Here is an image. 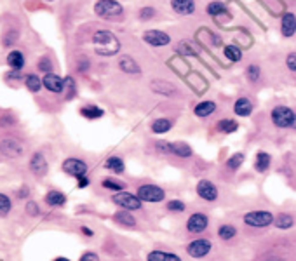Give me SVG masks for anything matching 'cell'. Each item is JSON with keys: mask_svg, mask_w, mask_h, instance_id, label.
<instances>
[{"mask_svg": "<svg viewBox=\"0 0 296 261\" xmlns=\"http://www.w3.org/2000/svg\"><path fill=\"white\" fill-rule=\"evenodd\" d=\"M93 44H94V51L100 56H113L120 49V42L117 40V37L112 31H106V30L96 31L93 37Z\"/></svg>", "mask_w": 296, "mask_h": 261, "instance_id": "1", "label": "cell"}, {"mask_svg": "<svg viewBox=\"0 0 296 261\" xmlns=\"http://www.w3.org/2000/svg\"><path fill=\"white\" fill-rule=\"evenodd\" d=\"M242 221L246 227L249 228H267L272 227L275 221V216L270 211H263V209H256V211H247L242 216Z\"/></svg>", "mask_w": 296, "mask_h": 261, "instance_id": "2", "label": "cell"}, {"mask_svg": "<svg viewBox=\"0 0 296 261\" xmlns=\"http://www.w3.org/2000/svg\"><path fill=\"white\" fill-rule=\"evenodd\" d=\"M112 202L117 205V207L124 209V211H140L143 207V200L136 195V193H131L128 190L124 192H117L112 195Z\"/></svg>", "mask_w": 296, "mask_h": 261, "instance_id": "3", "label": "cell"}, {"mask_svg": "<svg viewBox=\"0 0 296 261\" xmlns=\"http://www.w3.org/2000/svg\"><path fill=\"white\" fill-rule=\"evenodd\" d=\"M136 195L140 197L143 202H150V204H159L165 199L164 188H160L159 185H153V183L140 185V187L136 188Z\"/></svg>", "mask_w": 296, "mask_h": 261, "instance_id": "4", "label": "cell"}, {"mask_svg": "<svg viewBox=\"0 0 296 261\" xmlns=\"http://www.w3.org/2000/svg\"><path fill=\"white\" fill-rule=\"evenodd\" d=\"M213 249H215V246H213L211 240L200 237V239H193L192 242H188L185 251H187V254L193 259H202L211 254Z\"/></svg>", "mask_w": 296, "mask_h": 261, "instance_id": "5", "label": "cell"}, {"mask_svg": "<svg viewBox=\"0 0 296 261\" xmlns=\"http://www.w3.org/2000/svg\"><path fill=\"white\" fill-rule=\"evenodd\" d=\"M270 118H272V124H274L275 127L289 129L291 125H293V120H294V112L289 108V106L279 105L272 110Z\"/></svg>", "mask_w": 296, "mask_h": 261, "instance_id": "6", "label": "cell"}, {"mask_svg": "<svg viewBox=\"0 0 296 261\" xmlns=\"http://www.w3.org/2000/svg\"><path fill=\"white\" fill-rule=\"evenodd\" d=\"M157 148L164 153H171L180 159H190L193 155V150L190 145L183 143V141H175V143H165V141H157Z\"/></svg>", "mask_w": 296, "mask_h": 261, "instance_id": "7", "label": "cell"}, {"mask_svg": "<svg viewBox=\"0 0 296 261\" xmlns=\"http://www.w3.org/2000/svg\"><path fill=\"white\" fill-rule=\"evenodd\" d=\"M195 192L199 195V199H202L204 202H216L220 197L218 187L211 180H207V178H202V180L197 181Z\"/></svg>", "mask_w": 296, "mask_h": 261, "instance_id": "8", "label": "cell"}, {"mask_svg": "<svg viewBox=\"0 0 296 261\" xmlns=\"http://www.w3.org/2000/svg\"><path fill=\"white\" fill-rule=\"evenodd\" d=\"M94 13H96L100 18L105 19H113L118 18L122 14V6L115 0H100L94 6Z\"/></svg>", "mask_w": 296, "mask_h": 261, "instance_id": "9", "label": "cell"}, {"mask_svg": "<svg viewBox=\"0 0 296 261\" xmlns=\"http://www.w3.org/2000/svg\"><path fill=\"white\" fill-rule=\"evenodd\" d=\"M207 227H209V216L204 214V212H192L188 216L187 223H185L187 232L193 233V235H199V233L206 232Z\"/></svg>", "mask_w": 296, "mask_h": 261, "instance_id": "10", "label": "cell"}, {"mask_svg": "<svg viewBox=\"0 0 296 261\" xmlns=\"http://www.w3.org/2000/svg\"><path fill=\"white\" fill-rule=\"evenodd\" d=\"M63 171L73 178H80V176H86V172H88V164L84 160L73 159L72 157V159H66L63 162Z\"/></svg>", "mask_w": 296, "mask_h": 261, "instance_id": "11", "label": "cell"}, {"mask_svg": "<svg viewBox=\"0 0 296 261\" xmlns=\"http://www.w3.org/2000/svg\"><path fill=\"white\" fill-rule=\"evenodd\" d=\"M143 40L148 44V46H153V47H162V46H167L169 42H171V37H169L167 33H164V31H159V30H148L143 33Z\"/></svg>", "mask_w": 296, "mask_h": 261, "instance_id": "12", "label": "cell"}, {"mask_svg": "<svg viewBox=\"0 0 296 261\" xmlns=\"http://www.w3.org/2000/svg\"><path fill=\"white\" fill-rule=\"evenodd\" d=\"M0 152L7 157H18L23 153V145L18 140H14V138H6L0 143Z\"/></svg>", "mask_w": 296, "mask_h": 261, "instance_id": "13", "label": "cell"}, {"mask_svg": "<svg viewBox=\"0 0 296 261\" xmlns=\"http://www.w3.org/2000/svg\"><path fill=\"white\" fill-rule=\"evenodd\" d=\"M30 171L33 172L35 176H38V178L46 176V172H47V160H46V157L42 155L40 152H37V153H33V155H31V159H30Z\"/></svg>", "mask_w": 296, "mask_h": 261, "instance_id": "14", "label": "cell"}, {"mask_svg": "<svg viewBox=\"0 0 296 261\" xmlns=\"http://www.w3.org/2000/svg\"><path fill=\"white\" fill-rule=\"evenodd\" d=\"M42 82H44L46 89L51 91V93H63V89H65V78L58 77L56 73H47L42 78Z\"/></svg>", "mask_w": 296, "mask_h": 261, "instance_id": "15", "label": "cell"}, {"mask_svg": "<svg viewBox=\"0 0 296 261\" xmlns=\"http://www.w3.org/2000/svg\"><path fill=\"white\" fill-rule=\"evenodd\" d=\"M171 7L176 14L190 16L195 11V2L193 0H171Z\"/></svg>", "mask_w": 296, "mask_h": 261, "instance_id": "16", "label": "cell"}, {"mask_svg": "<svg viewBox=\"0 0 296 261\" xmlns=\"http://www.w3.org/2000/svg\"><path fill=\"white\" fill-rule=\"evenodd\" d=\"M281 31L284 37H293L296 33V16L291 13H286L282 16V23H281Z\"/></svg>", "mask_w": 296, "mask_h": 261, "instance_id": "17", "label": "cell"}, {"mask_svg": "<svg viewBox=\"0 0 296 261\" xmlns=\"http://www.w3.org/2000/svg\"><path fill=\"white\" fill-rule=\"evenodd\" d=\"M147 261H183L175 252L160 251V249H153L147 254Z\"/></svg>", "mask_w": 296, "mask_h": 261, "instance_id": "18", "label": "cell"}, {"mask_svg": "<svg viewBox=\"0 0 296 261\" xmlns=\"http://www.w3.org/2000/svg\"><path fill=\"white\" fill-rule=\"evenodd\" d=\"M296 223L294 216L289 214V212H279L277 216H275V221H274V227H277L279 230H289V228H293Z\"/></svg>", "mask_w": 296, "mask_h": 261, "instance_id": "19", "label": "cell"}, {"mask_svg": "<svg viewBox=\"0 0 296 261\" xmlns=\"http://www.w3.org/2000/svg\"><path fill=\"white\" fill-rule=\"evenodd\" d=\"M234 113L239 117H249L252 113V103L247 98H239L234 103Z\"/></svg>", "mask_w": 296, "mask_h": 261, "instance_id": "20", "label": "cell"}, {"mask_svg": "<svg viewBox=\"0 0 296 261\" xmlns=\"http://www.w3.org/2000/svg\"><path fill=\"white\" fill-rule=\"evenodd\" d=\"M215 112H216V103L215 101H200L199 105L193 108L195 117H200V118H206L209 115H213Z\"/></svg>", "mask_w": 296, "mask_h": 261, "instance_id": "21", "label": "cell"}, {"mask_svg": "<svg viewBox=\"0 0 296 261\" xmlns=\"http://www.w3.org/2000/svg\"><path fill=\"white\" fill-rule=\"evenodd\" d=\"M272 157L270 153L267 152H258L255 157V171L256 172H267L268 167H270Z\"/></svg>", "mask_w": 296, "mask_h": 261, "instance_id": "22", "label": "cell"}, {"mask_svg": "<svg viewBox=\"0 0 296 261\" xmlns=\"http://www.w3.org/2000/svg\"><path fill=\"white\" fill-rule=\"evenodd\" d=\"M118 68H120L124 73H131V75H136V73L141 72L140 65H138V63L134 61L131 56L120 58V61H118Z\"/></svg>", "mask_w": 296, "mask_h": 261, "instance_id": "23", "label": "cell"}, {"mask_svg": "<svg viewBox=\"0 0 296 261\" xmlns=\"http://www.w3.org/2000/svg\"><path fill=\"white\" fill-rule=\"evenodd\" d=\"M46 202L49 204L51 207H63V205L66 204V195L58 192V190H51L46 195Z\"/></svg>", "mask_w": 296, "mask_h": 261, "instance_id": "24", "label": "cell"}, {"mask_svg": "<svg viewBox=\"0 0 296 261\" xmlns=\"http://www.w3.org/2000/svg\"><path fill=\"white\" fill-rule=\"evenodd\" d=\"M113 221H117L122 227H129V228L136 225V218L131 214V211H124V209H120V211L113 214Z\"/></svg>", "mask_w": 296, "mask_h": 261, "instance_id": "25", "label": "cell"}, {"mask_svg": "<svg viewBox=\"0 0 296 261\" xmlns=\"http://www.w3.org/2000/svg\"><path fill=\"white\" fill-rule=\"evenodd\" d=\"M105 169L112 171L113 174H122V172L125 171V164H124V160H122L120 157L113 155V157H108V159H106Z\"/></svg>", "mask_w": 296, "mask_h": 261, "instance_id": "26", "label": "cell"}, {"mask_svg": "<svg viewBox=\"0 0 296 261\" xmlns=\"http://www.w3.org/2000/svg\"><path fill=\"white\" fill-rule=\"evenodd\" d=\"M80 115L89 118V120H96V118H101L105 115V110L100 108L96 105H88V106H82L80 108Z\"/></svg>", "mask_w": 296, "mask_h": 261, "instance_id": "27", "label": "cell"}, {"mask_svg": "<svg viewBox=\"0 0 296 261\" xmlns=\"http://www.w3.org/2000/svg\"><path fill=\"white\" fill-rule=\"evenodd\" d=\"M216 235H218L222 240H225V242H228V240H232L237 237V228L230 223H223L218 227V233H216Z\"/></svg>", "mask_w": 296, "mask_h": 261, "instance_id": "28", "label": "cell"}, {"mask_svg": "<svg viewBox=\"0 0 296 261\" xmlns=\"http://www.w3.org/2000/svg\"><path fill=\"white\" fill-rule=\"evenodd\" d=\"M216 129L223 134H232L239 129V124L235 120H232V118H222V120L216 122Z\"/></svg>", "mask_w": 296, "mask_h": 261, "instance_id": "29", "label": "cell"}, {"mask_svg": "<svg viewBox=\"0 0 296 261\" xmlns=\"http://www.w3.org/2000/svg\"><path fill=\"white\" fill-rule=\"evenodd\" d=\"M152 89L155 91L157 94H162V96H169V94L176 93L175 87L169 84V82H165V80H153L152 82Z\"/></svg>", "mask_w": 296, "mask_h": 261, "instance_id": "30", "label": "cell"}, {"mask_svg": "<svg viewBox=\"0 0 296 261\" xmlns=\"http://www.w3.org/2000/svg\"><path fill=\"white\" fill-rule=\"evenodd\" d=\"M7 65L13 70H21L23 66H25V56H23V53H19V51L9 53V56H7Z\"/></svg>", "mask_w": 296, "mask_h": 261, "instance_id": "31", "label": "cell"}, {"mask_svg": "<svg viewBox=\"0 0 296 261\" xmlns=\"http://www.w3.org/2000/svg\"><path fill=\"white\" fill-rule=\"evenodd\" d=\"M173 129V122L169 118H157L152 124V133L155 134H165Z\"/></svg>", "mask_w": 296, "mask_h": 261, "instance_id": "32", "label": "cell"}, {"mask_svg": "<svg viewBox=\"0 0 296 261\" xmlns=\"http://www.w3.org/2000/svg\"><path fill=\"white\" fill-rule=\"evenodd\" d=\"M244 159H246V155H244L242 152H237L232 157H228V160L225 162V165H227L228 171H239V167L244 164Z\"/></svg>", "mask_w": 296, "mask_h": 261, "instance_id": "33", "label": "cell"}, {"mask_svg": "<svg viewBox=\"0 0 296 261\" xmlns=\"http://www.w3.org/2000/svg\"><path fill=\"white\" fill-rule=\"evenodd\" d=\"M101 187L110 190V192L117 193V192H124L125 190V183H122V181L115 180V178H105L103 181H101Z\"/></svg>", "mask_w": 296, "mask_h": 261, "instance_id": "34", "label": "cell"}, {"mask_svg": "<svg viewBox=\"0 0 296 261\" xmlns=\"http://www.w3.org/2000/svg\"><path fill=\"white\" fill-rule=\"evenodd\" d=\"M25 85L28 87L30 93H38V91L42 89V85H44V82H42L35 73H30L25 77Z\"/></svg>", "mask_w": 296, "mask_h": 261, "instance_id": "35", "label": "cell"}, {"mask_svg": "<svg viewBox=\"0 0 296 261\" xmlns=\"http://www.w3.org/2000/svg\"><path fill=\"white\" fill-rule=\"evenodd\" d=\"M223 53H225V58L230 59L232 63H239L240 59H242V51L237 46H227L223 49Z\"/></svg>", "mask_w": 296, "mask_h": 261, "instance_id": "36", "label": "cell"}, {"mask_svg": "<svg viewBox=\"0 0 296 261\" xmlns=\"http://www.w3.org/2000/svg\"><path fill=\"white\" fill-rule=\"evenodd\" d=\"M165 209H167L169 212H175V214H180V212H185L187 205H185L183 200L173 199V200H169V202L165 204Z\"/></svg>", "mask_w": 296, "mask_h": 261, "instance_id": "37", "label": "cell"}, {"mask_svg": "<svg viewBox=\"0 0 296 261\" xmlns=\"http://www.w3.org/2000/svg\"><path fill=\"white\" fill-rule=\"evenodd\" d=\"M246 77H247V80L249 82H258L260 80V77H262V72H260V66L258 65H249L246 68Z\"/></svg>", "mask_w": 296, "mask_h": 261, "instance_id": "38", "label": "cell"}, {"mask_svg": "<svg viewBox=\"0 0 296 261\" xmlns=\"http://www.w3.org/2000/svg\"><path fill=\"white\" fill-rule=\"evenodd\" d=\"M206 11H207L209 16H220V14L227 13V7H225V4H222V2H211Z\"/></svg>", "mask_w": 296, "mask_h": 261, "instance_id": "39", "label": "cell"}, {"mask_svg": "<svg viewBox=\"0 0 296 261\" xmlns=\"http://www.w3.org/2000/svg\"><path fill=\"white\" fill-rule=\"evenodd\" d=\"M11 207H13V202H11V199L7 195H4V193H0V216L9 214Z\"/></svg>", "mask_w": 296, "mask_h": 261, "instance_id": "40", "label": "cell"}, {"mask_svg": "<svg viewBox=\"0 0 296 261\" xmlns=\"http://www.w3.org/2000/svg\"><path fill=\"white\" fill-rule=\"evenodd\" d=\"M65 94H66V100H72L75 96V80L72 77H66L65 78Z\"/></svg>", "mask_w": 296, "mask_h": 261, "instance_id": "41", "label": "cell"}, {"mask_svg": "<svg viewBox=\"0 0 296 261\" xmlns=\"http://www.w3.org/2000/svg\"><path fill=\"white\" fill-rule=\"evenodd\" d=\"M153 16H155V9H152V7H143V9L140 11V18L143 19V21H147V19H152Z\"/></svg>", "mask_w": 296, "mask_h": 261, "instance_id": "42", "label": "cell"}, {"mask_svg": "<svg viewBox=\"0 0 296 261\" xmlns=\"http://www.w3.org/2000/svg\"><path fill=\"white\" fill-rule=\"evenodd\" d=\"M286 66L291 70V72H296V53L287 54V58H286Z\"/></svg>", "mask_w": 296, "mask_h": 261, "instance_id": "43", "label": "cell"}, {"mask_svg": "<svg viewBox=\"0 0 296 261\" xmlns=\"http://www.w3.org/2000/svg\"><path fill=\"white\" fill-rule=\"evenodd\" d=\"M178 53L181 54H188V56H193V49L190 46H188L187 42H181L180 46H178Z\"/></svg>", "mask_w": 296, "mask_h": 261, "instance_id": "44", "label": "cell"}, {"mask_svg": "<svg viewBox=\"0 0 296 261\" xmlns=\"http://www.w3.org/2000/svg\"><path fill=\"white\" fill-rule=\"evenodd\" d=\"M80 261H101L100 256L96 254V252H84V254L80 256Z\"/></svg>", "mask_w": 296, "mask_h": 261, "instance_id": "45", "label": "cell"}, {"mask_svg": "<svg viewBox=\"0 0 296 261\" xmlns=\"http://www.w3.org/2000/svg\"><path fill=\"white\" fill-rule=\"evenodd\" d=\"M38 68H40L42 72H47V73H49V70L53 68V65H51V61H49L47 58H42V59H40V63H38Z\"/></svg>", "mask_w": 296, "mask_h": 261, "instance_id": "46", "label": "cell"}, {"mask_svg": "<svg viewBox=\"0 0 296 261\" xmlns=\"http://www.w3.org/2000/svg\"><path fill=\"white\" fill-rule=\"evenodd\" d=\"M26 212H28L30 216H37L40 211H38V205L35 202H28V205H26Z\"/></svg>", "mask_w": 296, "mask_h": 261, "instance_id": "47", "label": "cell"}, {"mask_svg": "<svg viewBox=\"0 0 296 261\" xmlns=\"http://www.w3.org/2000/svg\"><path fill=\"white\" fill-rule=\"evenodd\" d=\"M91 185V180L88 176H80V178H77V187L78 188H86V187H89Z\"/></svg>", "mask_w": 296, "mask_h": 261, "instance_id": "48", "label": "cell"}, {"mask_svg": "<svg viewBox=\"0 0 296 261\" xmlns=\"http://www.w3.org/2000/svg\"><path fill=\"white\" fill-rule=\"evenodd\" d=\"M30 190H28V187H23V188H19V192H18V197L21 199V197H28L30 195Z\"/></svg>", "mask_w": 296, "mask_h": 261, "instance_id": "49", "label": "cell"}, {"mask_svg": "<svg viewBox=\"0 0 296 261\" xmlns=\"http://www.w3.org/2000/svg\"><path fill=\"white\" fill-rule=\"evenodd\" d=\"M80 232L84 233L86 237H93L94 235V232L91 230V228H88V227H80Z\"/></svg>", "mask_w": 296, "mask_h": 261, "instance_id": "50", "label": "cell"}, {"mask_svg": "<svg viewBox=\"0 0 296 261\" xmlns=\"http://www.w3.org/2000/svg\"><path fill=\"white\" fill-rule=\"evenodd\" d=\"M54 261H72V259H68V258H63V256H59V258H56Z\"/></svg>", "mask_w": 296, "mask_h": 261, "instance_id": "51", "label": "cell"}, {"mask_svg": "<svg viewBox=\"0 0 296 261\" xmlns=\"http://www.w3.org/2000/svg\"><path fill=\"white\" fill-rule=\"evenodd\" d=\"M291 129L296 130V113H294V120H293V125H291Z\"/></svg>", "mask_w": 296, "mask_h": 261, "instance_id": "52", "label": "cell"}, {"mask_svg": "<svg viewBox=\"0 0 296 261\" xmlns=\"http://www.w3.org/2000/svg\"><path fill=\"white\" fill-rule=\"evenodd\" d=\"M267 261H282L281 258H270V259H267Z\"/></svg>", "mask_w": 296, "mask_h": 261, "instance_id": "53", "label": "cell"}, {"mask_svg": "<svg viewBox=\"0 0 296 261\" xmlns=\"http://www.w3.org/2000/svg\"><path fill=\"white\" fill-rule=\"evenodd\" d=\"M49 2H53V0H49Z\"/></svg>", "mask_w": 296, "mask_h": 261, "instance_id": "54", "label": "cell"}, {"mask_svg": "<svg viewBox=\"0 0 296 261\" xmlns=\"http://www.w3.org/2000/svg\"><path fill=\"white\" fill-rule=\"evenodd\" d=\"M0 261H2V259H0Z\"/></svg>", "mask_w": 296, "mask_h": 261, "instance_id": "55", "label": "cell"}]
</instances>
